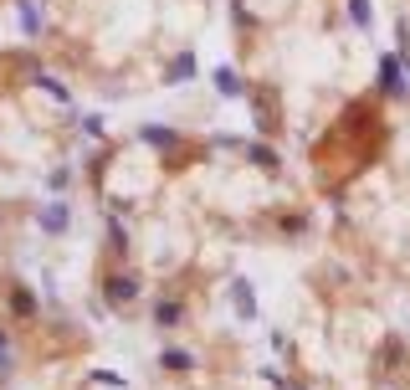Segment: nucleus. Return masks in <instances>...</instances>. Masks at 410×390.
I'll list each match as a JSON object with an SVG mask.
<instances>
[{"instance_id": "obj_3", "label": "nucleus", "mask_w": 410, "mask_h": 390, "mask_svg": "<svg viewBox=\"0 0 410 390\" xmlns=\"http://www.w3.org/2000/svg\"><path fill=\"white\" fill-rule=\"evenodd\" d=\"M215 82H221V93H241V88H236V72H226V67L215 72Z\"/></svg>"}, {"instance_id": "obj_4", "label": "nucleus", "mask_w": 410, "mask_h": 390, "mask_svg": "<svg viewBox=\"0 0 410 390\" xmlns=\"http://www.w3.org/2000/svg\"><path fill=\"white\" fill-rule=\"evenodd\" d=\"M236 308H241V313H251V308H256V303H251V288H236Z\"/></svg>"}, {"instance_id": "obj_2", "label": "nucleus", "mask_w": 410, "mask_h": 390, "mask_svg": "<svg viewBox=\"0 0 410 390\" xmlns=\"http://www.w3.org/2000/svg\"><path fill=\"white\" fill-rule=\"evenodd\" d=\"M41 226H47V231H62V226H67V211H62V206H52L47 216H41Z\"/></svg>"}, {"instance_id": "obj_1", "label": "nucleus", "mask_w": 410, "mask_h": 390, "mask_svg": "<svg viewBox=\"0 0 410 390\" xmlns=\"http://www.w3.org/2000/svg\"><path fill=\"white\" fill-rule=\"evenodd\" d=\"M380 82H385L390 93H400V88H405V82H400V67H395V57H385V62H380Z\"/></svg>"}, {"instance_id": "obj_5", "label": "nucleus", "mask_w": 410, "mask_h": 390, "mask_svg": "<svg viewBox=\"0 0 410 390\" xmlns=\"http://www.w3.org/2000/svg\"><path fill=\"white\" fill-rule=\"evenodd\" d=\"M349 6H354V21H359V26H370V6H364V0H349Z\"/></svg>"}]
</instances>
